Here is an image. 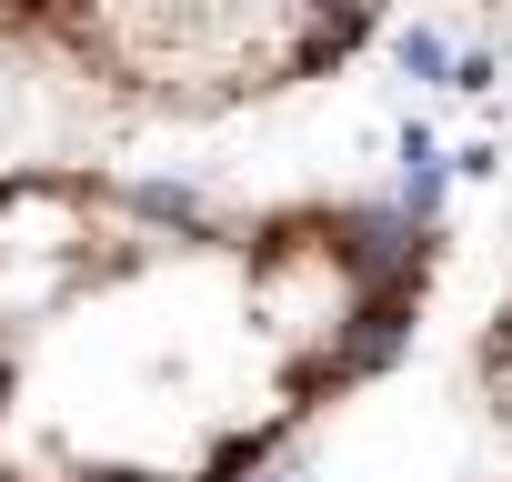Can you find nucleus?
<instances>
[{
  "label": "nucleus",
  "instance_id": "nucleus-3",
  "mask_svg": "<svg viewBox=\"0 0 512 482\" xmlns=\"http://www.w3.org/2000/svg\"><path fill=\"white\" fill-rule=\"evenodd\" d=\"M502 482H512V472H502Z\"/></svg>",
  "mask_w": 512,
  "mask_h": 482
},
{
  "label": "nucleus",
  "instance_id": "nucleus-1",
  "mask_svg": "<svg viewBox=\"0 0 512 482\" xmlns=\"http://www.w3.org/2000/svg\"><path fill=\"white\" fill-rule=\"evenodd\" d=\"M452 241L392 191L0 171V482H262L372 392Z\"/></svg>",
  "mask_w": 512,
  "mask_h": 482
},
{
  "label": "nucleus",
  "instance_id": "nucleus-2",
  "mask_svg": "<svg viewBox=\"0 0 512 482\" xmlns=\"http://www.w3.org/2000/svg\"><path fill=\"white\" fill-rule=\"evenodd\" d=\"M392 0H0V61L121 111V121H241L342 81Z\"/></svg>",
  "mask_w": 512,
  "mask_h": 482
}]
</instances>
